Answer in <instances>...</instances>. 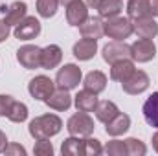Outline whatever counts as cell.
Returning <instances> with one entry per match:
<instances>
[{"label": "cell", "instance_id": "obj_3", "mask_svg": "<svg viewBox=\"0 0 158 156\" xmlns=\"http://www.w3.org/2000/svg\"><path fill=\"white\" fill-rule=\"evenodd\" d=\"M94 129H96V127H94V119L90 117L88 112L77 110L76 114H72L70 119L66 121V130L70 132V136L86 138V136H92Z\"/></svg>", "mask_w": 158, "mask_h": 156}, {"label": "cell", "instance_id": "obj_26", "mask_svg": "<svg viewBox=\"0 0 158 156\" xmlns=\"http://www.w3.org/2000/svg\"><path fill=\"white\" fill-rule=\"evenodd\" d=\"M121 11H123V0H101L98 6V13L101 18L118 17Z\"/></svg>", "mask_w": 158, "mask_h": 156}, {"label": "cell", "instance_id": "obj_27", "mask_svg": "<svg viewBox=\"0 0 158 156\" xmlns=\"http://www.w3.org/2000/svg\"><path fill=\"white\" fill-rule=\"evenodd\" d=\"M59 0H37V13L42 18H52L57 13Z\"/></svg>", "mask_w": 158, "mask_h": 156}, {"label": "cell", "instance_id": "obj_13", "mask_svg": "<svg viewBox=\"0 0 158 156\" xmlns=\"http://www.w3.org/2000/svg\"><path fill=\"white\" fill-rule=\"evenodd\" d=\"M61 61H63V50L57 44H48L40 48V68L53 70L61 64Z\"/></svg>", "mask_w": 158, "mask_h": 156}, {"label": "cell", "instance_id": "obj_37", "mask_svg": "<svg viewBox=\"0 0 158 156\" xmlns=\"http://www.w3.org/2000/svg\"><path fill=\"white\" fill-rule=\"evenodd\" d=\"M151 13L153 17H158V0H151Z\"/></svg>", "mask_w": 158, "mask_h": 156}, {"label": "cell", "instance_id": "obj_17", "mask_svg": "<svg viewBox=\"0 0 158 156\" xmlns=\"http://www.w3.org/2000/svg\"><path fill=\"white\" fill-rule=\"evenodd\" d=\"M52 110H57V112H63V110H68L72 107V96L68 94V90H63V88H55L53 94L44 101Z\"/></svg>", "mask_w": 158, "mask_h": 156}, {"label": "cell", "instance_id": "obj_24", "mask_svg": "<svg viewBox=\"0 0 158 156\" xmlns=\"http://www.w3.org/2000/svg\"><path fill=\"white\" fill-rule=\"evenodd\" d=\"M61 153H63V156H86L85 138H79V136L66 138L61 145Z\"/></svg>", "mask_w": 158, "mask_h": 156}, {"label": "cell", "instance_id": "obj_15", "mask_svg": "<svg viewBox=\"0 0 158 156\" xmlns=\"http://www.w3.org/2000/svg\"><path fill=\"white\" fill-rule=\"evenodd\" d=\"M132 26H134V33L140 39H155L158 35V24L153 17L136 18L132 20Z\"/></svg>", "mask_w": 158, "mask_h": 156}, {"label": "cell", "instance_id": "obj_35", "mask_svg": "<svg viewBox=\"0 0 158 156\" xmlns=\"http://www.w3.org/2000/svg\"><path fill=\"white\" fill-rule=\"evenodd\" d=\"M9 28L11 26H7L4 22V18H0V42H4V40L9 37Z\"/></svg>", "mask_w": 158, "mask_h": 156}, {"label": "cell", "instance_id": "obj_8", "mask_svg": "<svg viewBox=\"0 0 158 156\" xmlns=\"http://www.w3.org/2000/svg\"><path fill=\"white\" fill-rule=\"evenodd\" d=\"M103 61L112 64L116 61H123V59H131V46L125 40H112L109 44L103 46Z\"/></svg>", "mask_w": 158, "mask_h": 156}, {"label": "cell", "instance_id": "obj_9", "mask_svg": "<svg viewBox=\"0 0 158 156\" xmlns=\"http://www.w3.org/2000/svg\"><path fill=\"white\" fill-rule=\"evenodd\" d=\"M149 83H151L149 81V76L143 70H134L131 74V77L125 79L121 83V88L129 96H138V94H142V92H145L149 88Z\"/></svg>", "mask_w": 158, "mask_h": 156}, {"label": "cell", "instance_id": "obj_33", "mask_svg": "<svg viewBox=\"0 0 158 156\" xmlns=\"http://www.w3.org/2000/svg\"><path fill=\"white\" fill-rule=\"evenodd\" d=\"M13 103H15V99H13L11 96L0 94V117H7L11 107H13Z\"/></svg>", "mask_w": 158, "mask_h": 156}, {"label": "cell", "instance_id": "obj_20", "mask_svg": "<svg viewBox=\"0 0 158 156\" xmlns=\"http://www.w3.org/2000/svg\"><path fill=\"white\" fill-rule=\"evenodd\" d=\"M127 17L131 20L143 18V17H153V13H151V0H129L127 2Z\"/></svg>", "mask_w": 158, "mask_h": 156}, {"label": "cell", "instance_id": "obj_25", "mask_svg": "<svg viewBox=\"0 0 158 156\" xmlns=\"http://www.w3.org/2000/svg\"><path fill=\"white\" fill-rule=\"evenodd\" d=\"M96 117H98V121H101V123H109L112 117L118 116L119 109L116 107V103L114 101H109V99H105V101H99L98 103V107H96Z\"/></svg>", "mask_w": 158, "mask_h": 156}, {"label": "cell", "instance_id": "obj_40", "mask_svg": "<svg viewBox=\"0 0 158 156\" xmlns=\"http://www.w3.org/2000/svg\"><path fill=\"white\" fill-rule=\"evenodd\" d=\"M70 2H74V0H59V4H63V6H68Z\"/></svg>", "mask_w": 158, "mask_h": 156}, {"label": "cell", "instance_id": "obj_10", "mask_svg": "<svg viewBox=\"0 0 158 156\" xmlns=\"http://www.w3.org/2000/svg\"><path fill=\"white\" fill-rule=\"evenodd\" d=\"M40 33V22L35 17H24L13 30V35L19 40H31L35 37H39Z\"/></svg>", "mask_w": 158, "mask_h": 156}, {"label": "cell", "instance_id": "obj_11", "mask_svg": "<svg viewBox=\"0 0 158 156\" xmlns=\"http://www.w3.org/2000/svg\"><path fill=\"white\" fill-rule=\"evenodd\" d=\"M0 11L4 13V22L7 24V26H17L24 17H26V13H28V6H26V2H20V0H17V2H11L9 6H0Z\"/></svg>", "mask_w": 158, "mask_h": 156}, {"label": "cell", "instance_id": "obj_5", "mask_svg": "<svg viewBox=\"0 0 158 156\" xmlns=\"http://www.w3.org/2000/svg\"><path fill=\"white\" fill-rule=\"evenodd\" d=\"M55 90V81L48 77V76H35L28 83V92L33 99L37 101H46Z\"/></svg>", "mask_w": 158, "mask_h": 156}, {"label": "cell", "instance_id": "obj_28", "mask_svg": "<svg viewBox=\"0 0 158 156\" xmlns=\"http://www.w3.org/2000/svg\"><path fill=\"white\" fill-rule=\"evenodd\" d=\"M28 114H30L28 107L24 103H20V101H15L13 107H11V110H9V114H7V119L13 121V123H22V121L28 119Z\"/></svg>", "mask_w": 158, "mask_h": 156}, {"label": "cell", "instance_id": "obj_1", "mask_svg": "<svg viewBox=\"0 0 158 156\" xmlns=\"http://www.w3.org/2000/svg\"><path fill=\"white\" fill-rule=\"evenodd\" d=\"M63 129V119L55 114H42V116L33 117L28 125L30 136L37 142L44 138H53L55 134H59Z\"/></svg>", "mask_w": 158, "mask_h": 156}, {"label": "cell", "instance_id": "obj_36", "mask_svg": "<svg viewBox=\"0 0 158 156\" xmlns=\"http://www.w3.org/2000/svg\"><path fill=\"white\" fill-rule=\"evenodd\" d=\"M7 143H9V142H7V136L0 130V153H4V149L7 147Z\"/></svg>", "mask_w": 158, "mask_h": 156}, {"label": "cell", "instance_id": "obj_19", "mask_svg": "<svg viewBox=\"0 0 158 156\" xmlns=\"http://www.w3.org/2000/svg\"><path fill=\"white\" fill-rule=\"evenodd\" d=\"M83 86L86 88V90H90V92H94V94H101L105 88H107V76L103 74V72H99V70H92V72H88L85 79H83Z\"/></svg>", "mask_w": 158, "mask_h": 156}, {"label": "cell", "instance_id": "obj_14", "mask_svg": "<svg viewBox=\"0 0 158 156\" xmlns=\"http://www.w3.org/2000/svg\"><path fill=\"white\" fill-rule=\"evenodd\" d=\"M79 33L81 37L85 39H101L105 35V30H103V20L101 17H88L81 26H79Z\"/></svg>", "mask_w": 158, "mask_h": 156}, {"label": "cell", "instance_id": "obj_4", "mask_svg": "<svg viewBox=\"0 0 158 156\" xmlns=\"http://www.w3.org/2000/svg\"><path fill=\"white\" fill-rule=\"evenodd\" d=\"M81 79H83L81 68H79L77 64L68 63V64H64V66L59 68V72L55 76V88H63V90L70 92V90L77 88Z\"/></svg>", "mask_w": 158, "mask_h": 156}, {"label": "cell", "instance_id": "obj_29", "mask_svg": "<svg viewBox=\"0 0 158 156\" xmlns=\"http://www.w3.org/2000/svg\"><path fill=\"white\" fill-rule=\"evenodd\" d=\"M125 145H127V154L129 156H145V153H147L145 143L138 138H127Z\"/></svg>", "mask_w": 158, "mask_h": 156}, {"label": "cell", "instance_id": "obj_39", "mask_svg": "<svg viewBox=\"0 0 158 156\" xmlns=\"http://www.w3.org/2000/svg\"><path fill=\"white\" fill-rule=\"evenodd\" d=\"M153 149L158 153V130L153 134Z\"/></svg>", "mask_w": 158, "mask_h": 156}, {"label": "cell", "instance_id": "obj_23", "mask_svg": "<svg viewBox=\"0 0 158 156\" xmlns=\"http://www.w3.org/2000/svg\"><path fill=\"white\" fill-rule=\"evenodd\" d=\"M142 112H143V117H145L147 125L158 129V92H153L147 97V101L142 107Z\"/></svg>", "mask_w": 158, "mask_h": 156}, {"label": "cell", "instance_id": "obj_12", "mask_svg": "<svg viewBox=\"0 0 158 156\" xmlns=\"http://www.w3.org/2000/svg\"><path fill=\"white\" fill-rule=\"evenodd\" d=\"M88 18V6L83 0H74L66 6V22L74 28H79Z\"/></svg>", "mask_w": 158, "mask_h": 156}, {"label": "cell", "instance_id": "obj_6", "mask_svg": "<svg viewBox=\"0 0 158 156\" xmlns=\"http://www.w3.org/2000/svg\"><path fill=\"white\" fill-rule=\"evenodd\" d=\"M156 57V44L153 39H138L131 44V59L136 63H149Z\"/></svg>", "mask_w": 158, "mask_h": 156}, {"label": "cell", "instance_id": "obj_7", "mask_svg": "<svg viewBox=\"0 0 158 156\" xmlns=\"http://www.w3.org/2000/svg\"><path fill=\"white\" fill-rule=\"evenodd\" d=\"M17 61L26 70L40 68V48L35 44H24L17 50Z\"/></svg>", "mask_w": 158, "mask_h": 156}, {"label": "cell", "instance_id": "obj_16", "mask_svg": "<svg viewBox=\"0 0 158 156\" xmlns=\"http://www.w3.org/2000/svg\"><path fill=\"white\" fill-rule=\"evenodd\" d=\"M72 53L77 61H90L96 53H98V40L94 39H79L74 48H72Z\"/></svg>", "mask_w": 158, "mask_h": 156}, {"label": "cell", "instance_id": "obj_22", "mask_svg": "<svg viewBox=\"0 0 158 156\" xmlns=\"http://www.w3.org/2000/svg\"><path fill=\"white\" fill-rule=\"evenodd\" d=\"M134 63L131 59H123V61H116L110 64V79L112 81H118V83H123L125 79L131 77V74L134 72Z\"/></svg>", "mask_w": 158, "mask_h": 156}, {"label": "cell", "instance_id": "obj_32", "mask_svg": "<svg viewBox=\"0 0 158 156\" xmlns=\"http://www.w3.org/2000/svg\"><path fill=\"white\" fill-rule=\"evenodd\" d=\"M33 153L37 156H52L53 154V145H52L50 138L37 140V143H35V147H33Z\"/></svg>", "mask_w": 158, "mask_h": 156}, {"label": "cell", "instance_id": "obj_34", "mask_svg": "<svg viewBox=\"0 0 158 156\" xmlns=\"http://www.w3.org/2000/svg\"><path fill=\"white\" fill-rule=\"evenodd\" d=\"M6 154H19V156H24L26 154V149L19 143H7V147L4 149Z\"/></svg>", "mask_w": 158, "mask_h": 156}, {"label": "cell", "instance_id": "obj_38", "mask_svg": "<svg viewBox=\"0 0 158 156\" xmlns=\"http://www.w3.org/2000/svg\"><path fill=\"white\" fill-rule=\"evenodd\" d=\"M99 2H101V0H86V6H88V7H94V9H98Z\"/></svg>", "mask_w": 158, "mask_h": 156}, {"label": "cell", "instance_id": "obj_21", "mask_svg": "<svg viewBox=\"0 0 158 156\" xmlns=\"http://www.w3.org/2000/svg\"><path fill=\"white\" fill-rule=\"evenodd\" d=\"M129 129H131V117L127 116V114H123V112H118V116L112 117V119L107 123L105 132H107L109 136H112V138H118L121 134H125Z\"/></svg>", "mask_w": 158, "mask_h": 156}, {"label": "cell", "instance_id": "obj_30", "mask_svg": "<svg viewBox=\"0 0 158 156\" xmlns=\"http://www.w3.org/2000/svg\"><path fill=\"white\" fill-rule=\"evenodd\" d=\"M103 153L109 154V156H125L127 154V145H125V142H121V140H112V142H109V143L103 147Z\"/></svg>", "mask_w": 158, "mask_h": 156}, {"label": "cell", "instance_id": "obj_18", "mask_svg": "<svg viewBox=\"0 0 158 156\" xmlns=\"http://www.w3.org/2000/svg\"><path fill=\"white\" fill-rule=\"evenodd\" d=\"M98 103H99L98 94H94V92H90L86 88L79 90L77 94H76V97H74V105L81 112H94L96 107H98Z\"/></svg>", "mask_w": 158, "mask_h": 156}, {"label": "cell", "instance_id": "obj_2", "mask_svg": "<svg viewBox=\"0 0 158 156\" xmlns=\"http://www.w3.org/2000/svg\"><path fill=\"white\" fill-rule=\"evenodd\" d=\"M103 30H105V35L112 40H125L134 33L132 20H131L129 17H121V15L105 18Z\"/></svg>", "mask_w": 158, "mask_h": 156}, {"label": "cell", "instance_id": "obj_31", "mask_svg": "<svg viewBox=\"0 0 158 156\" xmlns=\"http://www.w3.org/2000/svg\"><path fill=\"white\" fill-rule=\"evenodd\" d=\"M85 151H86V156H99L101 153H103L101 142L96 140V138L86 136V138H85Z\"/></svg>", "mask_w": 158, "mask_h": 156}]
</instances>
